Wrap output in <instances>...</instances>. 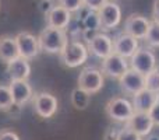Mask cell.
<instances>
[{
    "label": "cell",
    "instance_id": "obj_1",
    "mask_svg": "<svg viewBox=\"0 0 159 140\" xmlns=\"http://www.w3.org/2000/svg\"><path fill=\"white\" fill-rule=\"evenodd\" d=\"M38 41L42 52L50 53V55H55V53L60 55L69 44V36H67L66 30L46 27L41 31Z\"/></svg>",
    "mask_w": 159,
    "mask_h": 140
},
{
    "label": "cell",
    "instance_id": "obj_2",
    "mask_svg": "<svg viewBox=\"0 0 159 140\" xmlns=\"http://www.w3.org/2000/svg\"><path fill=\"white\" fill-rule=\"evenodd\" d=\"M105 112H106L107 118L112 121L127 123L130 118L134 115V108H133L130 99L124 98V97H115V98L107 101L106 107H105Z\"/></svg>",
    "mask_w": 159,
    "mask_h": 140
},
{
    "label": "cell",
    "instance_id": "obj_3",
    "mask_svg": "<svg viewBox=\"0 0 159 140\" xmlns=\"http://www.w3.org/2000/svg\"><path fill=\"white\" fill-rule=\"evenodd\" d=\"M88 55H89V51H88L87 45H84L80 41H71L67 44L64 51L60 53V62L63 66L74 69L87 62Z\"/></svg>",
    "mask_w": 159,
    "mask_h": 140
},
{
    "label": "cell",
    "instance_id": "obj_4",
    "mask_svg": "<svg viewBox=\"0 0 159 140\" xmlns=\"http://www.w3.org/2000/svg\"><path fill=\"white\" fill-rule=\"evenodd\" d=\"M157 55L155 52L148 46L138 48L137 52L129 59L130 69L138 71V73L147 76L148 73L157 70Z\"/></svg>",
    "mask_w": 159,
    "mask_h": 140
},
{
    "label": "cell",
    "instance_id": "obj_5",
    "mask_svg": "<svg viewBox=\"0 0 159 140\" xmlns=\"http://www.w3.org/2000/svg\"><path fill=\"white\" fill-rule=\"evenodd\" d=\"M96 14H98L99 28L105 31L115 30L121 21V8L115 2H106Z\"/></svg>",
    "mask_w": 159,
    "mask_h": 140
},
{
    "label": "cell",
    "instance_id": "obj_6",
    "mask_svg": "<svg viewBox=\"0 0 159 140\" xmlns=\"http://www.w3.org/2000/svg\"><path fill=\"white\" fill-rule=\"evenodd\" d=\"M105 77L102 71L95 67H85L78 76V87L89 94H96L103 88Z\"/></svg>",
    "mask_w": 159,
    "mask_h": 140
},
{
    "label": "cell",
    "instance_id": "obj_7",
    "mask_svg": "<svg viewBox=\"0 0 159 140\" xmlns=\"http://www.w3.org/2000/svg\"><path fill=\"white\" fill-rule=\"evenodd\" d=\"M16 42H17V46H18L20 58H24V59H27V60H31V59L36 58L39 51H41L38 36H35L32 32H30V31L18 32L16 35Z\"/></svg>",
    "mask_w": 159,
    "mask_h": 140
},
{
    "label": "cell",
    "instance_id": "obj_8",
    "mask_svg": "<svg viewBox=\"0 0 159 140\" xmlns=\"http://www.w3.org/2000/svg\"><path fill=\"white\" fill-rule=\"evenodd\" d=\"M119 87L126 95L134 97L137 93L145 88V76L133 69H129L119 79Z\"/></svg>",
    "mask_w": 159,
    "mask_h": 140
},
{
    "label": "cell",
    "instance_id": "obj_9",
    "mask_svg": "<svg viewBox=\"0 0 159 140\" xmlns=\"http://www.w3.org/2000/svg\"><path fill=\"white\" fill-rule=\"evenodd\" d=\"M149 25H151V20L140 13H133L124 21V32L137 39H145Z\"/></svg>",
    "mask_w": 159,
    "mask_h": 140
},
{
    "label": "cell",
    "instance_id": "obj_10",
    "mask_svg": "<svg viewBox=\"0 0 159 140\" xmlns=\"http://www.w3.org/2000/svg\"><path fill=\"white\" fill-rule=\"evenodd\" d=\"M130 69L129 60L121 58L120 55L113 52L110 56L102 59V74L110 79H120L127 70Z\"/></svg>",
    "mask_w": 159,
    "mask_h": 140
},
{
    "label": "cell",
    "instance_id": "obj_11",
    "mask_svg": "<svg viewBox=\"0 0 159 140\" xmlns=\"http://www.w3.org/2000/svg\"><path fill=\"white\" fill-rule=\"evenodd\" d=\"M89 53L99 59H105L113 53V39L107 34L98 32L88 41L87 45Z\"/></svg>",
    "mask_w": 159,
    "mask_h": 140
},
{
    "label": "cell",
    "instance_id": "obj_12",
    "mask_svg": "<svg viewBox=\"0 0 159 140\" xmlns=\"http://www.w3.org/2000/svg\"><path fill=\"white\" fill-rule=\"evenodd\" d=\"M59 107L57 98L50 93H39L34 98V111L41 118H52Z\"/></svg>",
    "mask_w": 159,
    "mask_h": 140
},
{
    "label": "cell",
    "instance_id": "obj_13",
    "mask_svg": "<svg viewBox=\"0 0 159 140\" xmlns=\"http://www.w3.org/2000/svg\"><path fill=\"white\" fill-rule=\"evenodd\" d=\"M138 48H140L138 39L126 34L124 31L119 35H116L113 39V52L120 55L121 58L127 59V60L137 52Z\"/></svg>",
    "mask_w": 159,
    "mask_h": 140
},
{
    "label": "cell",
    "instance_id": "obj_14",
    "mask_svg": "<svg viewBox=\"0 0 159 140\" xmlns=\"http://www.w3.org/2000/svg\"><path fill=\"white\" fill-rule=\"evenodd\" d=\"M126 126H129L131 130H134L141 138H147V136H149L152 133V129L155 128V125L149 113L134 112V115L130 118V121L126 123Z\"/></svg>",
    "mask_w": 159,
    "mask_h": 140
},
{
    "label": "cell",
    "instance_id": "obj_15",
    "mask_svg": "<svg viewBox=\"0 0 159 140\" xmlns=\"http://www.w3.org/2000/svg\"><path fill=\"white\" fill-rule=\"evenodd\" d=\"M71 14L69 10H66L61 6H53L52 10L45 16L48 27L53 28H60V30H66L71 22Z\"/></svg>",
    "mask_w": 159,
    "mask_h": 140
},
{
    "label": "cell",
    "instance_id": "obj_16",
    "mask_svg": "<svg viewBox=\"0 0 159 140\" xmlns=\"http://www.w3.org/2000/svg\"><path fill=\"white\" fill-rule=\"evenodd\" d=\"M158 101H159V97L157 93H152V91L144 88L143 91L137 93L133 97L131 104H133V108H134V112L149 113Z\"/></svg>",
    "mask_w": 159,
    "mask_h": 140
},
{
    "label": "cell",
    "instance_id": "obj_17",
    "mask_svg": "<svg viewBox=\"0 0 159 140\" xmlns=\"http://www.w3.org/2000/svg\"><path fill=\"white\" fill-rule=\"evenodd\" d=\"M18 58H20V52L16 42V36L11 35L0 36V60L7 65Z\"/></svg>",
    "mask_w": 159,
    "mask_h": 140
},
{
    "label": "cell",
    "instance_id": "obj_18",
    "mask_svg": "<svg viewBox=\"0 0 159 140\" xmlns=\"http://www.w3.org/2000/svg\"><path fill=\"white\" fill-rule=\"evenodd\" d=\"M10 91L11 97H13L14 104L17 105H24L32 97V87L28 84V81H18V80H11L10 83Z\"/></svg>",
    "mask_w": 159,
    "mask_h": 140
},
{
    "label": "cell",
    "instance_id": "obj_19",
    "mask_svg": "<svg viewBox=\"0 0 159 140\" xmlns=\"http://www.w3.org/2000/svg\"><path fill=\"white\" fill-rule=\"evenodd\" d=\"M7 73L10 80H18V81H27L31 74V65L27 59L18 58L16 60L7 63Z\"/></svg>",
    "mask_w": 159,
    "mask_h": 140
},
{
    "label": "cell",
    "instance_id": "obj_20",
    "mask_svg": "<svg viewBox=\"0 0 159 140\" xmlns=\"http://www.w3.org/2000/svg\"><path fill=\"white\" fill-rule=\"evenodd\" d=\"M91 102V94L87 93V91H84L82 88H74L71 93V104L73 107L75 108V109L78 111H84L88 108V105H89Z\"/></svg>",
    "mask_w": 159,
    "mask_h": 140
},
{
    "label": "cell",
    "instance_id": "obj_21",
    "mask_svg": "<svg viewBox=\"0 0 159 140\" xmlns=\"http://www.w3.org/2000/svg\"><path fill=\"white\" fill-rule=\"evenodd\" d=\"M144 41L147 42L148 48H159V22L151 21L148 34Z\"/></svg>",
    "mask_w": 159,
    "mask_h": 140
},
{
    "label": "cell",
    "instance_id": "obj_22",
    "mask_svg": "<svg viewBox=\"0 0 159 140\" xmlns=\"http://www.w3.org/2000/svg\"><path fill=\"white\" fill-rule=\"evenodd\" d=\"M14 101L11 97V91L8 85L0 84V111H8L13 107Z\"/></svg>",
    "mask_w": 159,
    "mask_h": 140
},
{
    "label": "cell",
    "instance_id": "obj_23",
    "mask_svg": "<svg viewBox=\"0 0 159 140\" xmlns=\"http://www.w3.org/2000/svg\"><path fill=\"white\" fill-rule=\"evenodd\" d=\"M145 88L152 93L159 94V71L154 70L145 76Z\"/></svg>",
    "mask_w": 159,
    "mask_h": 140
},
{
    "label": "cell",
    "instance_id": "obj_24",
    "mask_svg": "<svg viewBox=\"0 0 159 140\" xmlns=\"http://www.w3.org/2000/svg\"><path fill=\"white\" fill-rule=\"evenodd\" d=\"M59 6L64 7L70 13H75L84 7V2L82 0H59Z\"/></svg>",
    "mask_w": 159,
    "mask_h": 140
},
{
    "label": "cell",
    "instance_id": "obj_25",
    "mask_svg": "<svg viewBox=\"0 0 159 140\" xmlns=\"http://www.w3.org/2000/svg\"><path fill=\"white\" fill-rule=\"evenodd\" d=\"M116 140H143V138L138 136L134 130H131L129 126L124 125L123 129L119 130L117 136H116Z\"/></svg>",
    "mask_w": 159,
    "mask_h": 140
},
{
    "label": "cell",
    "instance_id": "obj_26",
    "mask_svg": "<svg viewBox=\"0 0 159 140\" xmlns=\"http://www.w3.org/2000/svg\"><path fill=\"white\" fill-rule=\"evenodd\" d=\"M82 2H84V7H87L88 10H91V11L98 13V11L103 7V4L107 0H82Z\"/></svg>",
    "mask_w": 159,
    "mask_h": 140
},
{
    "label": "cell",
    "instance_id": "obj_27",
    "mask_svg": "<svg viewBox=\"0 0 159 140\" xmlns=\"http://www.w3.org/2000/svg\"><path fill=\"white\" fill-rule=\"evenodd\" d=\"M0 140H20V136L13 130L3 129L0 130Z\"/></svg>",
    "mask_w": 159,
    "mask_h": 140
},
{
    "label": "cell",
    "instance_id": "obj_28",
    "mask_svg": "<svg viewBox=\"0 0 159 140\" xmlns=\"http://www.w3.org/2000/svg\"><path fill=\"white\" fill-rule=\"evenodd\" d=\"M149 115H151V118H152V121H154L155 126H159V101L155 104V107L151 109Z\"/></svg>",
    "mask_w": 159,
    "mask_h": 140
},
{
    "label": "cell",
    "instance_id": "obj_29",
    "mask_svg": "<svg viewBox=\"0 0 159 140\" xmlns=\"http://www.w3.org/2000/svg\"><path fill=\"white\" fill-rule=\"evenodd\" d=\"M52 7H53V4H52V2H50V0H42L41 6H39V10L42 11V14H43V16H46V14L52 10Z\"/></svg>",
    "mask_w": 159,
    "mask_h": 140
},
{
    "label": "cell",
    "instance_id": "obj_30",
    "mask_svg": "<svg viewBox=\"0 0 159 140\" xmlns=\"http://www.w3.org/2000/svg\"><path fill=\"white\" fill-rule=\"evenodd\" d=\"M152 21L159 22V0H155L152 6Z\"/></svg>",
    "mask_w": 159,
    "mask_h": 140
}]
</instances>
